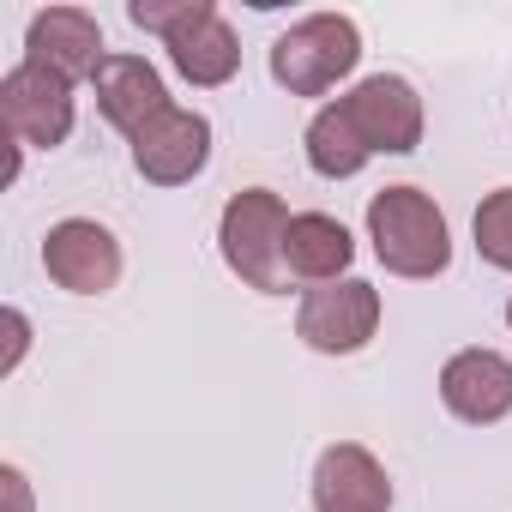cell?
I'll return each instance as SVG.
<instances>
[{"mask_svg":"<svg viewBox=\"0 0 512 512\" xmlns=\"http://www.w3.org/2000/svg\"><path fill=\"white\" fill-rule=\"evenodd\" d=\"M368 241L392 278H440L452 266V235L422 187H380L368 199Z\"/></svg>","mask_w":512,"mask_h":512,"instance_id":"cell-1","label":"cell"},{"mask_svg":"<svg viewBox=\"0 0 512 512\" xmlns=\"http://www.w3.org/2000/svg\"><path fill=\"white\" fill-rule=\"evenodd\" d=\"M284 229H290V205L272 187H247L223 205L217 223V247H223V266L247 284V290H266L284 296L290 272H284Z\"/></svg>","mask_w":512,"mask_h":512,"instance_id":"cell-2","label":"cell"},{"mask_svg":"<svg viewBox=\"0 0 512 512\" xmlns=\"http://www.w3.org/2000/svg\"><path fill=\"white\" fill-rule=\"evenodd\" d=\"M362 61V31L344 13H314L272 43V79L290 97H326Z\"/></svg>","mask_w":512,"mask_h":512,"instance_id":"cell-3","label":"cell"},{"mask_svg":"<svg viewBox=\"0 0 512 512\" xmlns=\"http://www.w3.org/2000/svg\"><path fill=\"white\" fill-rule=\"evenodd\" d=\"M296 332L308 350L320 356H356L374 332H380V290L362 278H338V284H314L302 296Z\"/></svg>","mask_w":512,"mask_h":512,"instance_id":"cell-4","label":"cell"},{"mask_svg":"<svg viewBox=\"0 0 512 512\" xmlns=\"http://www.w3.org/2000/svg\"><path fill=\"white\" fill-rule=\"evenodd\" d=\"M0 115H7L13 139L55 151L73 133V79H61L55 67L19 61L7 79H0Z\"/></svg>","mask_w":512,"mask_h":512,"instance_id":"cell-5","label":"cell"},{"mask_svg":"<svg viewBox=\"0 0 512 512\" xmlns=\"http://www.w3.org/2000/svg\"><path fill=\"white\" fill-rule=\"evenodd\" d=\"M338 103H344V115L356 121V133H362L368 151L404 157V151L422 145V97H416L410 79L374 73V79H362V85H356L350 97H338Z\"/></svg>","mask_w":512,"mask_h":512,"instance_id":"cell-6","label":"cell"},{"mask_svg":"<svg viewBox=\"0 0 512 512\" xmlns=\"http://www.w3.org/2000/svg\"><path fill=\"white\" fill-rule=\"evenodd\" d=\"M43 272L73 296H103L121 278V241L91 217H67L43 235Z\"/></svg>","mask_w":512,"mask_h":512,"instance_id":"cell-7","label":"cell"},{"mask_svg":"<svg viewBox=\"0 0 512 512\" xmlns=\"http://www.w3.org/2000/svg\"><path fill=\"white\" fill-rule=\"evenodd\" d=\"M211 163V121L199 109H163L133 139V169L157 187H181Z\"/></svg>","mask_w":512,"mask_h":512,"instance_id":"cell-8","label":"cell"},{"mask_svg":"<svg viewBox=\"0 0 512 512\" xmlns=\"http://www.w3.org/2000/svg\"><path fill=\"white\" fill-rule=\"evenodd\" d=\"M440 404L470 428L512 416V362L500 350H458L440 368Z\"/></svg>","mask_w":512,"mask_h":512,"instance_id":"cell-9","label":"cell"},{"mask_svg":"<svg viewBox=\"0 0 512 512\" xmlns=\"http://www.w3.org/2000/svg\"><path fill=\"white\" fill-rule=\"evenodd\" d=\"M25 61L37 67H55L61 79H97V67L109 61L103 55V25L85 13V7H49L31 19L25 31Z\"/></svg>","mask_w":512,"mask_h":512,"instance_id":"cell-10","label":"cell"},{"mask_svg":"<svg viewBox=\"0 0 512 512\" xmlns=\"http://www.w3.org/2000/svg\"><path fill=\"white\" fill-rule=\"evenodd\" d=\"M314 512H392V482L380 458L356 440L326 446L314 464Z\"/></svg>","mask_w":512,"mask_h":512,"instance_id":"cell-11","label":"cell"},{"mask_svg":"<svg viewBox=\"0 0 512 512\" xmlns=\"http://www.w3.org/2000/svg\"><path fill=\"white\" fill-rule=\"evenodd\" d=\"M91 85H97V109H103L109 127H121L127 139H139L163 109H175L169 91H163V73H157L145 55H109Z\"/></svg>","mask_w":512,"mask_h":512,"instance_id":"cell-12","label":"cell"},{"mask_svg":"<svg viewBox=\"0 0 512 512\" xmlns=\"http://www.w3.org/2000/svg\"><path fill=\"white\" fill-rule=\"evenodd\" d=\"M356 260V241L338 217L326 211H296L284 229V272L302 284H338Z\"/></svg>","mask_w":512,"mask_h":512,"instance_id":"cell-13","label":"cell"},{"mask_svg":"<svg viewBox=\"0 0 512 512\" xmlns=\"http://www.w3.org/2000/svg\"><path fill=\"white\" fill-rule=\"evenodd\" d=\"M169 61H175V73H181L187 85L217 91V85H229V79H235V67H241V43H235V31L223 25V13H217V7H205L187 31H175V37H169Z\"/></svg>","mask_w":512,"mask_h":512,"instance_id":"cell-14","label":"cell"},{"mask_svg":"<svg viewBox=\"0 0 512 512\" xmlns=\"http://www.w3.org/2000/svg\"><path fill=\"white\" fill-rule=\"evenodd\" d=\"M368 157H374V151L362 145V133H356V121L344 115V103H326V109L308 121V163H314V175L350 181V175H362Z\"/></svg>","mask_w":512,"mask_h":512,"instance_id":"cell-15","label":"cell"},{"mask_svg":"<svg viewBox=\"0 0 512 512\" xmlns=\"http://www.w3.org/2000/svg\"><path fill=\"white\" fill-rule=\"evenodd\" d=\"M476 253L488 266L512 272V187H500L476 205Z\"/></svg>","mask_w":512,"mask_h":512,"instance_id":"cell-16","label":"cell"},{"mask_svg":"<svg viewBox=\"0 0 512 512\" xmlns=\"http://www.w3.org/2000/svg\"><path fill=\"white\" fill-rule=\"evenodd\" d=\"M205 7H211V0H133L127 19H133L139 31H157V37L169 43V37H175V31H187Z\"/></svg>","mask_w":512,"mask_h":512,"instance_id":"cell-17","label":"cell"},{"mask_svg":"<svg viewBox=\"0 0 512 512\" xmlns=\"http://www.w3.org/2000/svg\"><path fill=\"white\" fill-rule=\"evenodd\" d=\"M0 488H7V500H13V512H31V488H25V476L7 464V470H0Z\"/></svg>","mask_w":512,"mask_h":512,"instance_id":"cell-18","label":"cell"},{"mask_svg":"<svg viewBox=\"0 0 512 512\" xmlns=\"http://www.w3.org/2000/svg\"><path fill=\"white\" fill-rule=\"evenodd\" d=\"M7 332H13V344H7V362H0V368H13V362L25 356V332H31V326H25V314H19V308H7Z\"/></svg>","mask_w":512,"mask_h":512,"instance_id":"cell-19","label":"cell"},{"mask_svg":"<svg viewBox=\"0 0 512 512\" xmlns=\"http://www.w3.org/2000/svg\"><path fill=\"white\" fill-rule=\"evenodd\" d=\"M506 326H512V296H506Z\"/></svg>","mask_w":512,"mask_h":512,"instance_id":"cell-20","label":"cell"}]
</instances>
